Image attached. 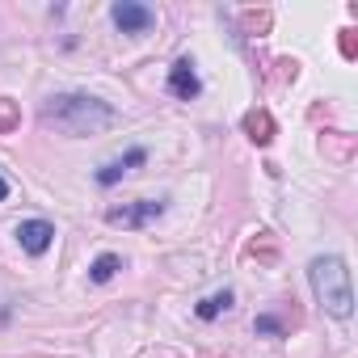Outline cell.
I'll return each instance as SVG.
<instances>
[{
	"instance_id": "obj_1",
	"label": "cell",
	"mask_w": 358,
	"mask_h": 358,
	"mask_svg": "<svg viewBox=\"0 0 358 358\" xmlns=\"http://www.w3.org/2000/svg\"><path fill=\"white\" fill-rule=\"evenodd\" d=\"M43 122L55 127L59 135L80 139V135L106 131V127L114 122V110H110L106 101L89 97V93H68V97H51V101L43 106Z\"/></svg>"
},
{
	"instance_id": "obj_2",
	"label": "cell",
	"mask_w": 358,
	"mask_h": 358,
	"mask_svg": "<svg viewBox=\"0 0 358 358\" xmlns=\"http://www.w3.org/2000/svg\"><path fill=\"white\" fill-rule=\"evenodd\" d=\"M308 282H312V295H316V303L329 312V316H337V320H345L350 312H354V291H350V270H345V262L341 257H312V266H308Z\"/></svg>"
},
{
	"instance_id": "obj_3",
	"label": "cell",
	"mask_w": 358,
	"mask_h": 358,
	"mask_svg": "<svg viewBox=\"0 0 358 358\" xmlns=\"http://www.w3.org/2000/svg\"><path fill=\"white\" fill-rule=\"evenodd\" d=\"M164 215V203L160 199H139V203H122V207H110L106 211V224L110 228H143L152 220Z\"/></svg>"
},
{
	"instance_id": "obj_4",
	"label": "cell",
	"mask_w": 358,
	"mask_h": 358,
	"mask_svg": "<svg viewBox=\"0 0 358 358\" xmlns=\"http://www.w3.org/2000/svg\"><path fill=\"white\" fill-rule=\"evenodd\" d=\"M110 17H114V26H118L122 34H143V30L156 22V13H152L148 5H135V0H118V5L110 9Z\"/></svg>"
},
{
	"instance_id": "obj_5",
	"label": "cell",
	"mask_w": 358,
	"mask_h": 358,
	"mask_svg": "<svg viewBox=\"0 0 358 358\" xmlns=\"http://www.w3.org/2000/svg\"><path fill=\"white\" fill-rule=\"evenodd\" d=\"M51 241H55V228L47 224V220H26V224H17V245L26 249V253H47L51 249Z\"/></svg>"
},
{
	"instance_id": "obj_6",
	"label": "cell",
	"mask_w": 358,
	"mask_h": 358,
	"mask_svg": "<svg viewBox=\"0 0 358 358\" xmlns=\"http://www.w3.org/2000/svg\"><path fill=\"white\" fill-rule=\"evenodd\" d=\"M169 89H173V97H182V101H190V97H199V76H194V64L190 59H177L173 68H169Z\"/></svg>"
},
{
	"instance_id": "obj_7",
	"label": "cell",
	"mask_w": 358,
	"mask_h": 358,
	"mask_svg": "<svg viewBox=\"0 0 358 358\" xmlns=\"http://www.w3.org/2000/svg\"><path fill=\"white\" fill-rule=\"evenodd\" d=\"M143 160H148V152H143V148H131L127 156H118V160H110V164L97 169V182H101V186H114V182H122L131 169H139Z\"/></svg>"
},
{
	"instance_id": "obj_8",
	"label": "cell",
	"mask_w": 358,
	"mask_h": 358,
	"mask_svg": "<svg viewBox=\"0 0 358 358\" xmlns=\"http://www.w3.org/2000/svg\"><path fill=\"white\" fill-rule=\"evenodd\" d=\"M245 135L266 148V143L274 139V118H270L266 110H249V114H245Z\"/></svg>"
},
{
	"instance_id": "obj_9",
	"label": "cell",
	"mask_w": 358,
	"mask_h": 358,
	"mask_svg": "<svg viewBox=\"0 0 358 358\" xmlns=\"http://www.w3.org/2000/svg\"><path fill=\"white\" fill-rule=\"evenodd\" d=\"M118 270H122V257H118V253H101V257L89 266V278H93V282H110Z\"/></svg>"
},
{
	"instance_id": "obj_10",
	"label": "cell",
	"mask_w": 358,
	"mask_h": 358,
	"mask_svg": "<svg viewBox=\"0 0 358 358\" xmlns=\"http://www.w3.org/2000/svg\"><path fill=\"white\" fill-rule=\"evenodd\" d=\"M228 308H232V291H220V295H211V299L199 303V316H203V320H215V316L228 312Z\"/></svg>"
},
{
	"instance_id": "obj_11",
	"label": "cell",
	"mask_w": 358,
	"mask_h": 358,
	"mask_svg": "<svg viewBox=\"0 0 358 358\" xmlns=\"http://www.w3.org/2000/svg\"><path fill=\"white\" fill-rule=\"evenodd\" d=\"M17 122H22V118H17V106H13L9 97H0V135H13Z\"/></svg>"
},
{
	"instance_id": "obj_12",
	"label": "cell",
	"mask_w": 358,
	"mask_h": 358,
	"mask_svg": "<svg viewBox=\"0 0 358 358\" xmlns=\"http://www.w3.org/2000/svg\"><path fill=\"white\" fill-rule=\"evenodd\" d=\"M257 333H282V324L274 320V316H257V324H253Z\"/></svg>"
},
{
	"instance_id": "obj_13",
	"label": "cell",
	"mask_w": 358,
	"mask_h": 358,
	"mask_svg": "<svg viewBox=\"0 0 358 358\" xmlns=\"http://www.w3.org/2000/svg\"><path fill=\"white\" fill-rule=\"evenodd\" d=\"M341 55L354 59V30H341Z\"/></svg>"
},
{
	"instance_id": "obj_14",
	"label": "cell",
	"mask_w": 358,
	"mask_h": 358,
	"mask_svg": "<svg viewBox=\"0 0 358 358\" xmlns=\"http://www.w3.org/2000/svg\"><path fill=\"white\" fill-rule=\"evenodd\" d=\"M9 199V182H5V177H0V203H5Z\"/></svg>"
}]
</instances>
